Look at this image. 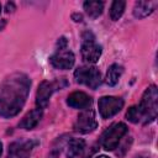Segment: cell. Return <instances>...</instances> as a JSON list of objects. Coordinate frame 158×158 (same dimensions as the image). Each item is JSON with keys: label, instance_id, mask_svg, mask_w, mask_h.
I'll return each instance as SVG.
<instances>
[{"label": "cell", "instance_id": "obj_1", "mask_svg": "<svg viewBox=\"0 0 158 158\" xmlns=\"http://www.w3.org/2000/svg\"><path fill=\"white\" fill-rule=\"evenodd\" d=\"M31 80L23 73H14L0 84V116L10 118L23 107L30 93Z\"/></svg>", "mask_w": 158, "mask_h": 158}, {"label": "cell", "instance_id": "obj_2", "mask_svg": "<svg viewBox=\"0 0 158 158\" xmlns=\"http://www.w3.org/2000/svg\"><path fill=\"white\" fill-rule=\"evenodd\" d=\"M138 109L141 111L143 123H149L156 120L158 112V90L156 85H151L146 89Z\"/></svg>", "mask_w": 158, "mask_h": 158}, {"label": "cell", "instance_id": "obj_3", "mask_svg": "<svg viewBox=\"0 0 158 158\" xmlns=\"http://www.w3.org/2000/svg\"><path fill=\"white\" fill-rule=\"evenodd\" d=\"M67 85V81L64 78L60 79H56L53 81H42L38 85L37 89V94H36V105L38 109H44L48 102H49V98L52 96V94L56 90H59L62 88H64Z\"/></svg>", "mask_w": 158, "mask_h": 158}, {"label": "cell", "instance_id": "obj_4", "mask_svg": "<svg viewBox=\"0 0 158 158\" xmlns=\"http://www.w3.org/2000/svg\"><path fill=\"white\" fill-rule=\"evenodd\" d=\"M127 133V126L123 122L111 125L101 137V144L106 151H114L117 148L121 138Z\"/></svg>", "mask_w": 158, "mask_h": 158}, {"label": "cell", "instance_id": "obj_5", "mask_svg": "<svg viewBox=\"0 0 158 158\" xmlns=\"http://www.w3.org/2000/svg\"><path fill=\"white\" fill-rule=\"evenodd\" d=\"M81 57L86 63H96L101 56V46L95 42V37L90 31H86L81 36Z\"/></svg>", "mask_w": 158, "mask_h": 158}, {"label": "cell", "instance_id": "obj_6", "mask_svg": "<svg viewBox=\"0 0 158 158\" xmlns=\"http://www.w3.org/2000/svg\"><path fill=\"white\" fill-rule=\"evenodd\" d=\"M75 81L84 84L91 89H96L101 84V74L95 67H80L74 72Z\"/></svg>", "mask_w": 158, "mask_h": 158}, {"label": "cell", "instance_id": "obj_7", "mask_svg": "<svg viewBox=\"0 0 158 158\" xmlns=\"http://www.w3.org/2000/svg\"><path fill=\"white\" fill-rule=\"evenodd\" d=\"M99 112L102 118H110L115 116L123 107V100L117 96H102L98 102Z\"/></svg>", "mask_w": 158, "mask_h": 158}, {"label": "cell", "instance_id": "obj_8", "mask_svg": "<svg viewBox=\"0 0 158 158\" xmlns=\"http://www.w3.org/2000/svg\"><path fill=\"white\" fill-rule=\"evenodd\" d=\"M96 127H98V121H96L95 114L91 109H85L84 111H81L78 115L77 121L74 122V130L80 133L93 132Z\"/></svg>", "mask_w": 158, "mask_h": 158}, {"label": "cell", "instance_id": "obj_9", "mask_svg": "<svg viewBox=\"0 0 158 158\" xmlns=\"http://www.w3.org/2000/svg\"><path fill=\"white\" fill-rule=\"evenodd\" d=\"M51 64L57 69H70L74 65L75 57L72 51L67 48H58L49 58Z\"/></svg>", "mask_w": 158, "mask_h": 158}, {"label": "cell", "instance_id": "obj_10", "mask_svg": "<svg viewBox=\"0 0 158 158\" xmlns=\"http://www.w3.org/2000/svg\"><path fill=\"white\" fill-rule=\"evenodd\" d=\"M35 141H17L14 142L9 148V154L11 158H30L35 146Z\"/></svg>", "mask_w": 158, "mask_h": 158}, {"label": "cell", "instance_id": "obj_11", "mask_svg": "<svg viewBox=\"0 0 158 158\" xmlns=\"http://www.w3.org/2000/svg\"><path fill=\"white\" fill-rule=\"evenodd\" d=\"M91 98L83 93V91H74L72 93L68 99H67V104L70 106V107H74V109H88L90 105H91Z\"/></svg>", "mask_w": 158, "mask_h": 158}, {"label": "cell", "instance_id": "obj_12", "mask_svg": "<svg viewBox=\"0 0 158 158\" xmlns=\"http://www.w3.org/2000/svg\"><path fill=\"white\" fill-rule=\"evenodd\" d=\"M42 109H35V110H32V111H30L21 121H20V123H19V126L21 127V128H25V130H32V128H35L37 125H38V122L41 121V118H42Z\"/></svg>", "mask_w": 158, "mask_h": 158}, {"label": "cell", "instance_id": "obj_13", "mask_svg": "<svg viewBox=\"0 0 158 158\" xmlns=\"http://www.w3.org/2000/svg\"><path fill=\"white\" fill-rule=\"evenodd\" d=\"M157 6V1H137L133 7V15L137 19H144L151 15Z\"/></svg>", "mask_w": 158, "mask_h": 158}, {"label": "cell", "instance_id": "obj_14", "mask_svg": "<svg viewBox=\"0 0 158 158\" xmlns=\"http://www.w3.org/2000/svg\"><path fill=\"white\" fill-rule=\"evenodd\" d=\"M85 147V142L81 138H72L67 146V158H77Z\"/></svg>", "mask_w": 158, "mask_h": 158}, {"label": "cell", "instance_id": "obj_15", "mask_svg": "<svg viewBox=\"0 0 158 158\" xmlns=\"http://www.w3.org/2000/svg\"><path fill=\"white\" fill-rule=\"evenodd\" d=\"M122 73H123V67L122 65H120V64L110 65V68L107 69V73H106V78H105L106 84L110 85V86L116 85L120 77L122 75Z\"/></svg>", "mask_w": 158, "mask_h": 158}, {"label": "cell", "instance_id": "obj_16", "mask_svg": "<svg viewBox=\"0 0 158 158\" xmlns=\"http://www.w3.org/2000/svg\"><path fill=\"white\" fill-rule=\"evenodd\" d=\"M84 10L89 17L96 19L102 14L104 2L102 1H85L84 2Z\"/></svg>", "mask_w": 158, "mask_h": 158}, {"label": "cell", "instance_id": "obj_17", "mask_svg": "<svg viewBox=\"0 0 158 158\" xmlns=\"http://www.w3.org/2000/svg\"><path fill=\"white\" fill-rule=\"evenodd\" d=\"M125 6H126L125 1H121V0L114 1L111 4V7H110V17H111V20L117 21L122 16V14L125 11Z\"/></svg>", "mask_w": 158, "mask_h": 158}, {"label": "cell", "instance_id": "obj_18", "mask_svg": "<svg viewBox=\"0 0 158 158\" xmlns=\"http://www.w3.org/2000/svg\"><path fill=\"white\" fill-rule=\"evenodd\" d=\"M126 117L128 121H131L132 123H138L142 122V115L141 111L138 109V106H131L126 114Z\"/></svg>", "mask_w": 158, "mask_h": 158}, {"label": "cell", "instance_id": "obj_19", "mask_svg": "<svg viewBox=\"0 0 158 158\" xmlns=\"http://www.w3.org/2000/svg\"><path fill=\"white\" fill-rule=\"evenodd\" d=\"M12 10H14V4H12V2H7V5H6V11L10 12V11H12Z\"/></svg>", "mask_w": 158, "mask_h": 158}, {"label": "cell", "instance_id": "obj_20", "mask_svg": "<svg viewBox=\"0 0 158 158\" xmlns=\"http://www.w3.org/2000/svg\"><path fill=\"white\" fill-rule=\"evenodd\" d=\"M73 19H75L74 21H81V15H73Z\"/></svg>", "mask_w": 158, "mask_h": 158}, {"label": "cell", "instance_id": "obj_21", "mask_svg": "<svg viewBox=\"0 0 158 158\" xmlns=\"http://www.w3.org/2000/svg\"><path fill=\"white\" fill-rule=\"evenodd\" d=\"M135 158H151V157L147 156V154H138V156H136Z\"/></svg>", "mask_w": 158, "mask_h": 158}, {"label": "cell", "instance_id": "obj_22", "mask_svg": "<svg viewBox=\"0 0 158 158\" xmlns=\"http://www.w3.org/2000/svg\"><path fill=\"white\" fill-rule=\"evenodd\" d=\"M1 153H2V143L0 142V156H1Z\"/></svg>", "mask_w": 158, "mask_h": 158}, {"label": "cell", "instance_id": "obj_23", "mask_svg": "<svg viewBox=\"0 0 158 158\" xmlns=\"http://www.w3.org/2000/svg\"><path fill=\"white\" fill-rule=\"evenodd\" d=\"M96 158H109V157H106V156H99V157H96Z\"/></svg>", "mask_w": 158, "mask_h": 158}, {"label": "cell", "instance_id": "obj_24", "mask_svg": "<svg viewBox=\"0 0 158 158\" xmlns=\"http://www.w3.org/2000/svg\"><path fill=\"white\" fill-rule=\"evenodd\" d=\"M0 12H1V5H0Z\"/></svg>", "mask_w": 158, "mask_h": 158}]
</instances>
